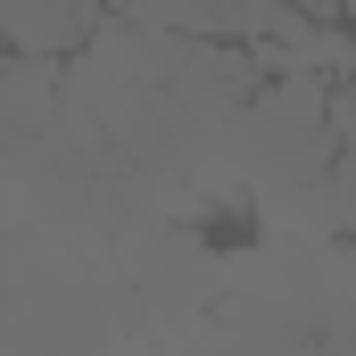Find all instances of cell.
Wrapping results in <instances>:
<instances>
[{"mask_svg":"<svg viewBox=\"0 0 356 356\" xmlns=\"http://www.w3.org/2000/svg\"><path fill=\"white\" fill-rule=\"evenodd\" d=\"M282 8H290V17H315V25H332V17H340L348 0H282Z\"/></svg>","mask_w":356,"mask_h":356,"instance_id":"4","label":"cell"},{"mask_svg":"<svg viewBox=\"0 0 356 356\" xmlns=\"http://www.w3.org/2000/svg\"><path fill=\"white\" fill-rule=\"evenodd\" d=\"M99 33V0H0V42L8 50H33V58H58Z\"/></svg>","mask_w":356,"mask_h":356,"instance_id":"1","label":"cell"},{"mask_svg":"<svg viewBox=\"0 0 356 356\" xmlns=\"http://www.w3.org/2000/svg\"><path fill=\"white\" fill-rule=\"evenodd\" d=\"M50 91H58L50 58L8 50V58H0V133H33V124L50 116Z\"/></svg>","mask_w":356,"mask_h":356,"instance_id":"3","label":"cell"},{"mask_svg":"<svg viewBox=\"0 0 356 356\" xmlns=\"http://www.w3.org/2000/svg\"><path fill=\"white\" fill-rule=\"evenodd\" d=\"M124 17L141 33H175V42H224V33H241V0H124Z\"/></svg>","mask_w":356,"mask_h":356,"instance_id":"2","label":"cell"}]
</instances>
